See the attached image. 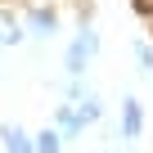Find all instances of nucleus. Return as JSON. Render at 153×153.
Returning <instances> with one entry per match:
<instances>
[{
	"mask_svg": "<svg viewBox=\"0 0 153 153\" xmlns=\"http://www.w3.org/2000/svg\"><path fill=\"white\" fill-rule=\"evenodd\" d=\"M95 59H99V32L86 23L81 32L68 41V50H63V76H86Z\"/></svg>",
	"mask_w": 153,
	"mask_h": 153,
	"instance_id": "f257e3e1",
	"label": "nucleus"
},
{
	"mask_svg": "<svg viewBox=\"0 0 153 153\" xmlns=\"http://www.w3.org/2000/svg\"><path fill=\"white\" fill-rule=\"evenodd\" d=\"M117 135L126 144H140L144 140V104L135 95H122V104H117Z\"/></svg>",
	"mask_w": 153,
	"mask_h": 153,
	"instance_id": "f03ea898",
	"label": "nucleus"
},
{
	"mask_svg": "<svg viewBox=\"0 0 153 153\" xmlns=\"http://www.w3.org/2000/svg\"><path fill=\"white\" fill-rule=\"evenodd\" d=\"M23 27H27L32 41H50V36H59V9L54 5H27L23 9Z\"/></svg>",
	"mask_w": 153,
	"mask_h": 153,
	"instance_id": "7ed1b4c3",
	"label": "nucleus"
},
{
	"mask_svg": "<svg viewBox=\"0 0 153 153\" xmlns=\"http://www.w3.org/2000/svg\"><path fill=\"white\" fill-rule=\"evenodd\" d=\"M54 126H59V135H63L68 144H76V140H81V131H86V122H81V113H76V104H68V99L54 104Z\"/></svg>",
	"mask_w": 153,
	"mask_h": 153,
	"instance_id": "20e7f679",
	"label": "nucleus"
},
{
	"mask_svg": "<svg viewBox=\"0 0 153 153\" xmlns=\"http://www.w3.org/2000/svg\"><path fill=\"white\" fill-rule=\"evenodd\" d=\"M0 149L5 153H36V135L18 122H0Z\"/></svg>",
	"mask_w": 153,
	"mask_h": 153,
	"instance_id": "39448f33",
	"label": "nucleus"
},
{
	"mask_svg": "<svg viewBox=\"0 0 153 153\" xmlns=\"http://www.w3.org/2000/svg\"><path fill=\"white\" fill-rule=\"evenodd\" d=\"M68 149V140L59 135V126H41L36 131V153H63Z\"/></svg>",
	"mask_w": 153,
	"mask_h": 153,
	"instance_id": "423d86ee",
	"label": "nucleus"
},
{
	"mask_svg": "<svg viewBox=\"0 0 153 153\" xmlns=\"http://www.w3.org/2000/svg\"><path fill=\"white\" fill-rule=\"evenodd\" d=\"M76 113H81V122H86V126H99V122H104V99H99V95H90V99L76 104Z\"/></svg>",
	"mask_w": 153,
	"mask_h": 153,
	"instance_id": "0eeeda50",
	"label": "nucleus"
},
{
	"mask_svg": "<svg viewBox=\"0 0 153 153\" xmlns=\"http://www.w3.org/2000/svg\"><path fill=\"white\" fill-rule=\"evenodd\" d=\"M131 54H135V68H140V76H153V45H149L144 36L131 45Z\"/></svg>",
	"mask_w": 153,
	"mask_h": 153,
	"instance_id": "6e6552de",
	"label": "nucleus"
},
{
	"mask_svg": "<svg viewBox=\"0 0 153 153\" xmlns=\"http://www.w3.org/2000/svg\"><path fill=\"white\" fill-rule=\"evenodd\" d=\"M108 153H113V149H108Z\"/></svg>",
	"mask_w": 153,
	"mask_h": 153,
	"instance_id": "1a4fd4ad",
	"label": "nucleus"
}]
</instances>
